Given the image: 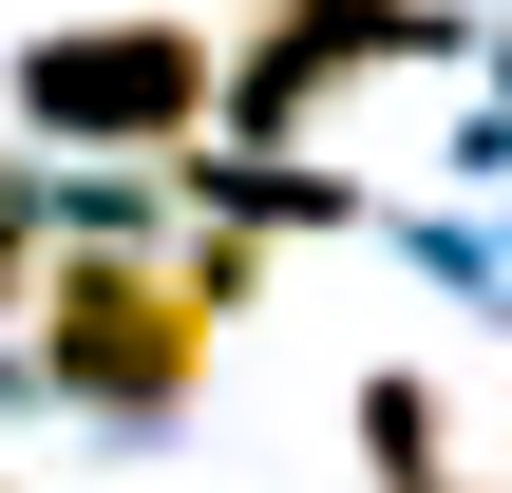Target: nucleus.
Wrapping results in <instances>:
<instances>
[{
	"label": "nucleus",
	"mask_w": 512,
	"mask_h": 493,
	"mask_svg": "<svg viewBox=\"0 0 512 493\" xmlns=\"http://www.w3.org/2000/svg\"><path fill=\"white\" fill-rule=\"evenodd\" d=\"M57 133H171L190 95H209V38H38V76H19Z\"/></svg>",
	"instance_id": "2"
},
{
	"label": "nucleus",
	"mask_w": 512,
	"mask_h": 493,
	"mask_svg": "<svg viewBox=\"0 0 512 493\" xmlns=\"http://www.w3.org/2000/svg\"><path fill=\"white\" fill-rule=\"evenodd\" d=\"M304 19H323V38H399V0H304Z\"/></svg>",
	"instance_id": "3"
},
{
	"label": "nucleus",
	"mask_w": 512,
	"mask_h": 493,
	"mask_svg": "<svg viewBox=\"0 0 512 493\" xmlns=\"http://www.w3.org/2000/svg\"><path fill=\"white\" fill-rule=\"evenodd\" d=\"M38 361H57L76 399H171L209 342H190L171 266H57V285H38Z\"/></svg>",
	"instance_id": "1"
}]
</instances>
